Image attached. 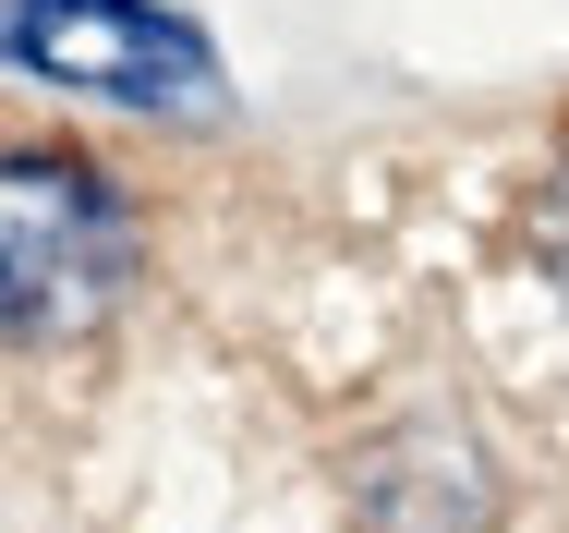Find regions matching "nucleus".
<instances>
[{"instance_id":"3","label":"nucleus","mask_w":569,"mask_h":533,"mask_svg":"<svg viewBox=\"0 0 569 533\" xmlns=\"http://www.w3.org/2000/svg\"><path fill=\"white\" fill-rule=\"evenodd\" d=\"M533 243H546V267H558V292H569V182L546 195V218H533Z\"/></svg>"},{"instance_id":"2","label":"nucleus","mask_w":569,"mask_h":533,"mask_svg":"<svg viewBox=\"0 0 569 533\" xmlns=\"http://www.w3.org/2000/svg\"><path fill=\"white\" fill-rule=\"evenodd\" d=\"M0 49L49 86H98V98L133 109H170V98H207L219 61L194 24L146 12V0H0Z\"/></svg>"},{"instance_id":"1","label":"nucleus","mask_w":569,"mask_h":533,"mask_svg":"<svg viewBox=\"0 0 569 533\" xmlns=\"http://www.w3.org/2000/svg\"><path fill=\"white\" fill-rule=\"evenodd\" d=\"M146 267V230L98 158L73 146H0V339H86L121 316Z\"/></svg>"}]
</instances>
